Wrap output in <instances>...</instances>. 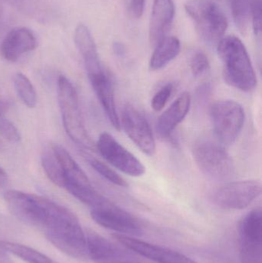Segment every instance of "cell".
<instances>
[{"label": "cell", "mask_w": 262, "mask_h": 263, "mask_svg": "<svg viewBox=\"0 0 262 263\" xmlns=\"http://www.w3.org/2000/svg\"><path fill=\"white\" fill-rule=\"evenodd\" d=\"M8 182V175L4 168L0 165V189L4 188Z\"/></svg>", "instance_id": "obj_31"}, {"label": "cell", "mask_w": 262, "mask_h": 263, "mask_svg": "<svg viewBox=\"0 0 262 263\" xmlns=\"http://www.w3.org/2000/svg\"><path fill=\"white\" fill-rule=\"evenodd\" d=\"M0 263H12V262L8 259L6 253H5L3 250H2L1 249H0Z\"/></svg>", "instance_id": "obj_32"}, {"label": "cell", "mask_w": 262, "mask_h": 263, "mask_svg": "<svg viewBox=\"0 0 262 263\" xmlns=\"http://www.w3.org/2000/svg\"><path fill=\"white\" fill-rule=\"evenodd\" d=\"M146 0H130L129 3V12L134 18H141L143 15Z\"/></svg>", "instance_id": "obj_29"}, {"label": "cell", "mask_w": 262, "mask_h": 263, "mask_svg": "<svg viewBox=\"0 0 262 263\" xmlns=\"http://www.w3.org/2000/svg\"><path fill=\"white\" fill-rule=\"evenodd\" d=\"M0 249L26 263H57L43 253L16 242L0 240Z\"/></svg>", "instance_id": "obj_20"}, {"label": "cell", "mask_w": 262, "mask_h": 263, "mask_svg": "<svg viewBox=\"0 0 262 263\" xmlns=\"http://www.w3.org/2000/svg\"><path fill=\"white\" fill-rule=\"evenodd\" d=\"M88 78L111 124L117 130H119L121 129L120 119L115 106L113 86L109 76L106 71L103 70L89 76Z\"/></svg>", "instance_id": "obj_15"}, {"label": "cell", "mask_w": 262, "mask_h": 263, "mask_svg": "<svg viewBox=\"0 0 262 263\" xmlns=\"http://www.w3.org/2000/svg\"><path fill=\"white\" fill-rule=\"evenodd\" d=\"M186 10L195 23L201 40L210 45H218L229 26L227 17L221 8L209 0H192Z\"/></svg>", "instance_id": "obj_5"}, {"label": "cell", "mask_w": 262, "mask_h": 263, "mask_svg": "<svg viewBox=\"0 0 262 263\" xmlns=\"http://www.w3.org/2000/svg\"><path fill=\"white\" fill-rule=\"evenodd\" d=\"M175 5L173 0H154L149 23V40L156 46L166 36L173 23Z\"/></svg>", "instance_id": "obj_16"}, {"label": "cell", "mask_w": 262, "mask_h": 263, "mask_svg": "<svg viewBox=\"0 0 262 263\" xmlns=\"http://www.w3.org/2000/svg\"><path fill=\"white\" fill-rule=\"evenodd\" d=\"M51 147L63 170L64 188L85 205L89 203L93 199L96 191L86 173L64 147L58 144H53Z\"/></svg>", "instance_id": "obj_7"}, {"label": "cell", "mask_w": 262, "mask_h": 263, "mask_svg": "<svg viewBox=\"0 0 262 263\" xmlns=\"http://www.w3.org/2000/svg\"><path fill=\"white\" fill-rule=\"evenodd\" d=\"M97 148L105 160L128 176L138 177L146 173V168L140 160L109 133L105 132L100 134Z\"/></svg>", "instance_id": "obj_10"}, {"label": "cell", "mask_w": 262, "mask_h": 263, "mask_svg": "<svg viewBox=\"0 0 262 263\" xmlns=\"http://www.w3.org/2000/svg\"><path fill=\"white\" fill-rule=\"evenodd\" d=\"M192 152L198 168L209 179L226 182L235 176V163L223 144L218 141L199 139L194 145Z\"/></svg>", "instance_id": "obj_4"}, {"label": "cell", "mask_w": 262, "mask_h": 263, "mask_svg": "<svg viewBox=\"0 0 262 263\" xmlns=\"http://www.w3.org/2000/svg\"><path fill=\"white\" fill-rule=\"evenodd\" d=\"M155 46L149 61V68L152 71L166 67L178 57L181 51V43L178 38L174 36L165 37Z\"/></svg>", "instance_id": "obj_19"}, {"label": "cell", "mask_w": 262, "mask_h": 263, "mask_svg": "<svg viewBox=\"0 0 262 263\" xmlns=\"http://www.w3.org/2000/svg\"><path fill=\"white\" fill-rule=\"evenodd\" d=\"M4 199L15 218L38 229L65 254H71L83 246L86 233L76 216L66 207L18 190L6 192Z\"/></svg>", "instance_id": "obj_1"}, {"label": "cell", "mask_w": 262, "mask_h": 263, "mask_svg": "<svg viewBox=\"0 0 262 263\" xmlns=\"http://www.w3.org/2000/svg\"><path fill=\"white\" fill-rule=\"evenodd\" d=\"M211 121L217 141L223 145H231L238 139L244 126L245 110L234 100H221L212 105Z\"/></svg>", "instance_id": "obj_6"}, {"label": "cell", "mask_w": 262, "mask_h": 263, "mask_svg": "<svg viewBox=\"0 0 262 263\" xmlns=\"http://www.w3.org/2000/svg\"><path fill=\"white\" fill-rule=\"evenodd\" d=\"M0 136L11 142H18L21 139L17 128L3 115L0 116Z\"/></svg>", "instance_id": "obj_27"}, {"label": "cell", "mask_w": 262, "mask_h": 263, "mask_svg": "<svg viewBox=\"0 0 262 263\" xmlns=\"http://www.w3.org/2000/svg\"><path fill=\"white\" fill-rule=\"evenodd\" d=\"M75 43L78 48L88 76L93 75L103 71L95 40L89 28L84 24H79L75 30Z\"/></svg>", "instance_id": "obj_18"}, {"label": "cell", "mask_w": 262, "mask_h": 263, "mask_svg": "<svg viewBox=\"0 0 262 263\" xmlns=\"http://www.w3.org/2000/svg\"><path fill=\"white\" fill-rule=\"evenodd\" d=\"M217 50L226 83L243 92L254 90L257 86L256 73L241 40L235 35L224 36L217 45Z\"/></svg>", "instance_id": "obj_2"}, {"label": "cell", "mask_w": 262, "mask_h": 263, "mask_svg": "<svg viewBox=\"0 0 262 263\" xmlns=\"http://www.w3.org/2000/svg\"><path fill=\"white\" fill-rule=\"evenodd\" d=\"M234 23L240 33L247 34L251 21L250 0H229Z\"/></svg>", "instance_id": "obj_21"}, {"label": "cell", "mask_w": 262, "mask_h": 263, "mask_svg": "<svg viewBox=\"0 0 262 263\" xmlns=\"http://www.w3.org/2000/svg\"><path fill=\"white\" fill-rule=\"evenodd\" d=\"M191 103L190 94L183 92L160 116L156 123V131L160 136L169 137L172 134L189 114Z\"/></svg>", "instance_id": "obj_17"}, {"label": "cell", "mask_w": 262, "mask_h": 263, "mask_svg": "<svg viewBox=\"0 0 262 263\" xmlns=\"http://www.w3.org/2000/svg\"><path fill=\"white\" fill-rule=\"evenodd\" d=\"M14 87L18 98L29 108H35L37 104V95L33 85L26 76L22 72L15 74Z\"/></svg>", "instance_id": "obj_23"}, {"label": "cell", "mask_w": 262, "mask_h": 263, "mask_svg": "<svg viewBox=\"0 0 262 263\" xmlns=\"http://www.w3.org/2000/svg\"><path fill=\"white\" fill-rule=\"evenodd\" d=\"M173 92V85L172 83L162 87L152 98L151 106L155 112H160L164 109Z\"/></svg>", "instance_id": "obj_26"}, {"label": "cell", "mask_w": 262, "mask_h": 263, "mask_svg": "<svg viewBox=\"0 0 262 263\" xmlns=\"http://www.w3.org/2000/svg\"><path fill=\"white\" fill-rule=\"evenodd\" d=\"M251 18L255 35L261 33V0H250Z\"/></svg>", "instance_id": "obj_28"}, {"label": "cell", "mask_w": 262, "mask_h": 263, "mask_svg": "<svg viewBox=\"0 0 262 263\" xmlns=\"http://www.w3.org/2000/svg\"><path fill=\"white\" fill-rule=\"evenodd\" d=\"M120 126L143 153L149 156L155 154L156 144L153 133L149 122L136 108L129 104L123 107Z\"/></svg>", "instance_id": "obj_12"}, {"label": "cell", "mask_w": 262, "mask_h": 263, "mask_svg": "<svg viewBox=\"0 0 262 263\" xmlns=\"http://www.w3.org/2000/svg\"><path fill=\"white\" fill-rule=\"evenodd\" d=\"M58 100L65 130L75 143L92 148V139L85 127L78 94L69 79L60 76L58 80Z\"/></svg>", "instance_id": "obj_3"}, {"label": "cell", "mask_w": 262, "mask_h": 263, "mask_svg": "<svg viewBox=\"0 0 262 263\" xmlns=\"http://www.w3.org/2000/svg\"><path fill=\"white\" fill-rule=\"evenodd\" d=\"M114 239L127 250L155 263H195L184 254L126 235H113Z\"/></svg>", "instance_id": "obj_13"}, {"label": "cell", "mask_w": 262, "mask_h": 263, "mask_svg": "<svg viewBox=\"0 0 262 263\" xmlns=\"http://www.w3.org/2000/svg\"><path fill=\"white\" fill-rule=\"evenodd\" d=\"M239 255L241 263H262L261 209L249 212L240 222Z\"/></svg>", "instance_id": "obj_9"}, {"label": "cell", "mask_w": 262, "mask_h": 263, "mask_svg": "<svg viewBox=\"0 0 262 263\" xmlns=\"http://www.w3.org/2000/svg\"><path fill=\"white\" fill-rule=\"evenodd\" d=\"M261 193V182L243 180L227 182L216 189L212 195L215 205L225 210H243Z\"/></svg>", "instance_id": "obj_8"}, {"label": "cell", "mask_w": 262, "mask_h": 263, "mask_svg": "<svg viewBox=\"0 0 262 263\" xmlns=\"http://www.w3.org/2000/svg\"><path fill=\"white\" fill-rule=\"evenodd\" d=\"M113 50L114 52H115L117 55H119V57H123V55L126 54V47H125L123 43H118V42L114 43Z\"/></svg>", "instance_id": "obj_30"}, {"label": "cell", "mask_w": 262, "mask_h": 263, "mask_svg": "<svg viewBox=\"0 0 262 263\" xmlns=\"http://www.w3.org/2000/svg\"><path fill=\"white\" fill-rule=\"evenodd\" d=\"M91 216L98 225L118 234L134 236L142 233V227L138 219L109 200L92 209Z\"/></svg>", "instance_id": "obj_11"}, {"label": "cell", "mask_w": 262, "mask_h": 263, "mask_svg": "<svg viewBox=\"0 0 262 263\" xmlns=\"http://www.w3.org/2000/svg\"><path fill=\"white\" fill-rule=\"evenodd\" d=\"M210 68L209 59L203 52H196L190 60V69L192 75L195 77H200L205 75Z\"/></svg>", "instance_id": "obj_25"}, {"label": "cell", "mask_w": 262, "mask_h": 263, "mask_svg": "<svg viewBox=\"0 0 262 263\" xmlns=\"http://www.w3.org/2000/svg\"><path fill=\"white\" fill-rule=\"evenodd\" d=\"M89 162L94 170H95L100 176H103L106 180L112 182L114 185H118V186L124 187V188L128 186V183L126 180L116 172L108 166L106 164L103 163L98 159H92V158L89 159Z\"/></svg>", "instance_id": "obj_24"}, {"label": "cell", "mask_w": 262, "mask_h": 263, "mask_svg": "<svg viewBox=\"0 0 262 263\" xmlns=\"http://www.w3.org/2000/svg\"><path fill=\"white\" fill-rule=\"evenodd\" d=\"M3 106L2 105L1 102H0V116L3 115Z\"/></svg>", "instance_id": "obj_33"}, {"label": "cell", "mask_w": 262, "mask_h": 263, "mask_svg": "<svg viewBox=\"0 0 262 263\" xmlns=\"http://www.w3.org/2000/svg\"><path fill=\"white\" fill-rule=\"evenodd\" d=\"M42 165L49 180L55 185L64 188L65 179L63 170L52 147L51 149L46 150L42 156Z\"/></svg>", "instance_id": "obj_22"}, {"label": "cell", "mask_w": 262, "mask_h": 263, "mask_svg": "<svg viewBox=\"0 0 262 263\" xmlns=\"http://www.w3.org/2000/svg\"><path fill=\"white\" fill-rule=\"evenodd\" d=\"M36 46V37L32 30L26 27L15 28L2 43V55L8 61L15 62L22 55L34 50Z\"/></svg>", "instance_id": "obj_14"}]
</instances>
